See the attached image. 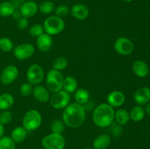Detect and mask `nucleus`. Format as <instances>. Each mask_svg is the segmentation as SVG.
I'll return each instance as SVG.
<instances>
[{
  "mask_svg": "<svg viewBox=\"0 0 150 149\" xmlns=\"http://www.w3.org/2000/svg\"><path fill=\"white\" fill-rule=\"evenodd\" d=\"M62 120L66 127L71 129L79 128L86 120L85 108L77 102L70 103L63 110Z\"/></svg>",
  "mask_w": 150,
  "mask_h": 149,
  "instance_id": "f257e3e1",
  "label": "nucleus"
},
{
  "mask_svg": "<svg viewBox=\"0 0 150 149\" xmlns=\"http://www.w3.org/2000/svg\"><path fill=\"white\" fill-rule=\"evenodd\" d=\"M115 110L108 103H101L96 107L92 113L94 124L100 128L111 127L114 121Z\"/></svg>",
  "mask_w": 150,
  "mask_h": 149,
  "instance_id": "f03ea898",
  "label": "nucleus"
},
{
  "mask_svg": "<svg viewBox=\"0 0 150 149\" xmlns=\"http://www.w3.org/2000/svg\"><path fill=\"white\" fill-rule=\"evenodd\" d=\"M42 118L41 113L35 109L26 111L22 118V127L27 131H33L38 129L42 124Z\"/></svg>",
  "mask_w": 150,
  "mask_h": 149,
  "instance_id": "7ed1b4c3",
  "label": "nucleus"
},
{
  "mask_svg": "<svg viewBox=\"0 0 150 149\" xmlns=\"http://www.w3.org/2000/svg\"><path fill=\"white\" fill-rule=\"evenodd\" d=\"M44 31L51 36L59 34L65 28V22L64 19L57 15H51L45 19L42 24Z\"/></svg>",
  "mask_w": 150,
  "mask_h": 149,
  "instance_id": "20e7f679",
  "label": "nucleus"
},
{
  "mask_svg": "<svg viewBox=\"0 0 150 149\" xmlns=\"http://www.w3.org/2000/svg\"><path fill=\"white\" fill-rule=\"evenodd\" d=\"M64 76L60 71L51 69L45 75L47 89L51 93H56L62 89Z\"/></svg>",
  "mask_w": 150,
  "mask_h": 149,
  "instance_id": "39448f33",
  "label": "nucleus"
},
{
  "mask_svg": "<svg viewBox=\"0 0 150 149\" xmlns=\"http://www.w3.org/2000/svg\"><path fill=\"white\" fill-rule=\"evenodd\" d=\"M65 145V139L61 134L51 132L41 140V145L44 149H64Z\"/></svg>",
  "mask_w": 150,
  "mask_h": 149,
  "instance_id": "423d86ee",
  "label": "nucleus"
},
{
  "mask_svg": "<svg viewBox=\"0 0 150 149\" xmlns=\"http://www.w3.org/2000/svg\"><path fill=\"white\" fill-rule=\"evenodd\" d=\"M70 93L62 89L59 91L53 93L49 99L50 105L57 110H64L70 103Z\"/></svg>",
  "mask_w": 150,
  "mask_h": 149,
  "instance_id": "0eeeda50",
  "label": "nucleus"
},
{
  "mask_svg": "<svg viewBox=\"0 0 150 149\" xmlns=\"http://www.w3.org/2000/svg\"><path fill=\"white\" fill-rule=\"evenodd\" d=\"M26 76L29 83L37 86L42 83L45 78V72L40 64H33L28 67Z\"/></svg>",
  "mask_w": 150,
  "mask_h": 149,
  "instance_id": "6e6552de",
  "label": "nucleus"
},
{
  "mask_svg": "<svg viewBox=\"0 0 150 149\" xmlns=\"http://www.w3.org/2000/svg\"><path fill=\"white\" fill-rule=\"evenodd\" d=\"M114 49L117 53L122 56H128L134 50V44L131 39L125 37H120L115 40Z\"/></svg>",
  "mask_w": 150,
  "mask_h": 149,
  "instance_id": "1a4fd4ad",
  "label": "nucleus"
},
{
  "mask_svg": "<svg viewBox=\"0 0 150 149\" xmlns=\"http://www.w3.org/2000/svg\"><path fill=\"white\" fill-rule=\"evenodd\" d=\"M35 48L31 43H22L18 45L13 49V55L15 58L20 61L29 59L35 53Z\"/></svg>",
  "mask_w": 150,
  "mask_h": 149,
  "instance_id": "9d476101",
  "label": "nucleus"
},
{
  "mask_svg": "<svg viewBox=\"0 0 150 149\" xmlns=\"http://www.w3.org/2000/svg\"><path fill=\"white\" fill-rule=\"evenodd\" d=\"M18 69L14 65H7L4 68L0 75V81L3 85H10L17 79L18 76Z\"/></svg>",
  "mask_w": 150,
  "mask_h": 149,
  "instance_id": "9b49d317",
  "label": "nucleus"
},
{
  "mask_svg": "<svg viewBox=\"0 0 150 149\" xmlns=\"http://www.w3.org/2000/svg\"><path fill=\"white\" fill-rule=\"evenodd\" d=\"M106 101L107 103L113 108H120L125 102V96L121 91L114 90L108 93Z\"/></svg>",
  "mask_w": 150,
  "mask_h": 149,
  "instance_id": "f8f14e48",
  "label": "nucleus"
},
{
  "mask_svg": "<svg viewBox=\"0 0 150 149\" xmlns=\"http://www.w3.org/2000/svg\"><path fill=\"white\" fill-rule=\"evenodd\" d=\"M18 9L22 17L29 19L37 14L38 12V5L34 1H26L22 3Z\"/></svg>",
  "mask_w": 150,
  "mask_h": 149,
  "instance_id": "ddd939ff",
  "label": "nucleus"
},
{
  "mask_svg": "<svg viewBox=\"0 0 150 149\" xmlns=\"http://www.w3.org/2000/svg\"><path fill=\"white\" fill-rule=\"evenodd\" d=\"M70 14L76 19L83 20L89 15V10L85 4L77 3L72 6L70 9Z\"/></svg>",
  "mask_w": 150,
  "mask_h": 149,
  "instance_id": "4468645a",
  "label": "nucleus"
},
{
  "mask_svg": "<svg viewBox=\"0 0 150 149\" xmlns=\"http://www.w3.org/2000/svg\"><path fill=\"white\" fill-rule=\"evenodd\" d=\"M133 99L138 105H144L150 101V89L148 87H141L135 91Z\"/></svg>",
  "mask_w": 150,
  "mask_h": 149,
  "instance_id": "2eb2a0df",
  "label": "nucleus"
},
{
  "mask_svg": "<svg viewBox=\"0 0 150 149\" xmlns=\"http://www.w3.org/2000/svg\"><path fill=\"white\" fill-rule=\"evenodd\" d=\"M53 45V39L52 36L48 34L45 32H44L42 34L37 37L36 39V45L41 52H48L51 48Z\"/></svg>",
  "mask_w": 150,
  "mask_h": 149,
  "instance_id": "dca6fc26",
  "label": "nucleus"
},
{
  "mask_svg": "<svg viewBox=\"0 0 150 149\" xmlns=\"http://www.w3.org/2000/svg\"><path fill=\"white\" fill-rule=\"evenodd\" d=\"M32 94L35 99L41 103H45V102H48L50 97H51V94H50V91H48V89L41 85H37L33 88Z\"/></svg>",
  "mask_w": 150,
  "mask_h": 149,
  "instance_id": "f3484780",
  "label": "nucleus"
},
{
  "mask_svg": "<svg viewBox=\"0 0 150 149\" xmlns=\"http://www.w3.org/2000/svg\"><path fill=\"white\" fill-rule=\"evenodd\" d=\"M133 72L137 77H145L149 74V69L146 63L142 60H136L132 66Z\"/></svg>",
  "mask_w": 150,
  "mask_h": 149,
  "instance_id": "a211bd4d",
  "label": "nucleus"
},
{
  "mask_svg": "<svg viewBox=\"0 0 150 149\" xmlns=\"http://www.w3.org/2000/svg\"><path fill=\"white\" fill-rule=\"evenodd\" d=\"M111 142V137L108 134H101L94 140L92 149H106Z\"/></svg>",
  "mask_w": 150,
  "mask_h": 149,
  "instance_id": "6ab92c4d",
  "label": "nucleus"
},
{
  "mask_svg": "<svg viewBox=\"0 0 150 149\" xmlns=\"http://www.w3.org/2000/svg\"><path fill=\"white\" fill-rule=\"evenodd\" d=\"M27 130L24 127H23L22 126H18V127H15L12 130L10 137L17 144V143H21L24 141L25 139L27 137Z\"/></svg>",
  "mask_w": 150,
  "mask_h": 149,
  "instance_id": "aec40b11",
  "label": "nucleus"
},
{
  "mask_svg": "<svg viewBox=\"0 0 150 149\" xmlns=\"http://www.w3.org/2000/svg\"><path fill=\"white\" fill-rule=\"evenodd\" d=\"M130 114L129 112L125 108H120L115 112L114 115V121L118 125L125 126L130 121Z\"/></svg>",
  "mask_w": 150,
  "mask_h": 149,
  "instance_id": "412c9836",
  "label": "nucleus"
},
{
  "mask_svg": "<svg viewBox=\"0 0 150 149\" xmlns=\"http://www.w3.org/2000/svg\"><path fill=\"white\" fill-rule=\"evenodd\" d=\"M74 97L76 102L81 105H84L89 102L90 93L87 89L84 88H80L75 91Z\"/></svg>",
  "mask_w": 150,
  "mask_h": 149,
  "instance_id": "4be33fe9",
  "label": "nucleus"
},
{
  "mask_svg": "<svg viewBox=\"0 0 150 149\" xmlns=\"http://www.w3.org/2000/svg\"><path fill=\"white\" fill-rule=\"evenodd\" d=\"M78 81L74 77L67 76L64 78L62 89L69 93H74L78 89Z\"/></svg>",
  "mask_w": 150,
  "mask_h": 149,
  "instance_id": "5701e85b",
  "label": "nucleus"
},
{
  "mask_svg": "<svg viewBox=\"0 0 150 149\" xmlns=\"http://www.w3.org/2000/svg\"><path fill=\"white\" fill-rule=\"evenodd\" d=\"M129 114H130V118L132 121L135 122H139L142 121L145 116L144 108H142L141 105H136L130 110Z\"/></svg>",
  "mask_w": 150,
  "mask_h": 149,
  "instance_id": "b1692460",
  "label": "nucleus"
},
{
  "mask_svg": "<svg viewBox=\"0 0 150 149\" xmlns=\"http://www.w3.org/2000/svg\"><path fill=\"white\" fill-rule=\"evenodd\" d=\"M14 97L9 93H4L0 95V110H6L11 108L14 104Z\"/></svg>",
  "mask_w": 150,
  "mask_h": 149,
  "instance_id": "393cba45",
  "label": "nucleus"
},
{
  "mask_svg": "<svg viewBox=\"0 0 150 149\" xmlns=\"http://www.w3.org/2000/svg\"><path fill=\"white\" fill-rule=\"evenodd\" d=\"M16 7L10 1H3L0 3V16L8 18L13 15Z\"/></svg>",
  "mask_w": 150,
  "mask_h": 149,
  "instance_id": "a878e982",
  "label": "nucleus"
},
{
  "mask_svg": "<svg viewBox=\"0 0 150 149\" xmlns=\"http://www.w3.org/2000/svg\"><path fill=\"white\" fill-rule=\"evenodd\" d=\"M54 10H55V4L53 1L49 0L43 1L38 6V11L44 15L51 14L53 12H54Z\"/></svg>",
  "mask_w": 150,
  "mask_h": 149,
  "instance_id": "bb28decb",
  "label": "nucleus"
},
{
  "mask_svg": "<svg viewBox=\"0 0 150 149\" xmlns=\"http://www.w3.org/2000/svg\"><path fill=\"white\" fill-rule=\"evenodd\" d=\"M68 66V61L64 57L59 56L54 60L52 63V69L57 71H62Z\"/></svg>",
  "mask_w": 150,
  "mask_h": 149,
  "instance_id": "cd10ccee",
  "label": "nucleus"
},
{
  "mask_svg": "<svg viewBox=\"0 0 150 149\" xmlns=\"http://www.w3.org/2000/svg\"><path fill=\"white\" fill-rule=\"evenodd\" d=\"M14 49V45L11 39L7 37L0 38V50L4 53H9Z\"/></svg>",
  "mask_w": 150,
  "mask_h": 149,
  "instance_id": "c85d7f7f",
  "label": "nucleus"
},
{
  "mask_svg": "<svg viewBox=\"0 0 150 149\" xmlns=\"http://www.w3.org/2000/svg\"><path fill=\"white\" fill-rule=\"evenodd\" d=\"M65 124L63 122L62 120L55 119L54 121H53V122L51 124V132L62 134L64 129H65Z\"/></svg>",
  "mask_w": 150,
  "mask_h": 149,
  "instance_id": "c756f323",
  "label": "nucleus"
},
{
  "mask_svg": "<svg viewBox=\"0 0 150 149\" xmlns=\"http://www.w3.org/2000/svg\"><path fill=\"white\" fill-rule=\"evenodd\" d=\"M16 143L9 136H3L0 138V149H16Z\"/></svg>",
  "mask_w": 150,
  "mask_h": 149,
  "instance_id": "7c9ffc66",
  "label": "nucleus"
},
{
  "mask_svg": "<svg viewBox=\"0 0 150 149\" xmlns=\"http://www.w3.org/2000/svg\"><path fill=\"white\" fill-rule=\"evenodd\" d=\"M54 13H55V15L63 18L67 17L69 13H70V9L69 8L68 6L65 4H60L57 7H55Z\"/></svg>",
  "mask_w": 150,
  "mask_h": 149,
  "instance_id": "2f4dec72",
  "label": "nucleus"
},
{
  "mask_svg": "<svg viewBox=\"0 0 150 149\" xmlns=\"http://www.w3.org/2000/svg\"><path fill=\"white\" fill-rule=\"evenodd\" d=\"M44 32H45V31H44L43 26L41 24H39V23L32 25L29 28V34L33 37H38L41 34H42Z\"/></svg>",
  "mask_w": 150,
  "mask_h": 149,
  "instance_id": "473e14b6",
  "label": "nucleus"
},
{
  "mask_svg": "<svg viewBox=\"0 0 150 149\" xmlns=\"http://www.w3.org/2000/svg\"><path fill=\"white\" fill-rule=\"evenodd\" d=\"M33 91V85L29 83V82L24 83L20 86L19 88V92L20 94L23 96H30Z\"/></svg>",
  "mask_w": 150,
  "mask_h": 149,
  "instance_id": "72a5a7b5",
  "label": "nucleus"
},
{
  "mask_svg": "<svg viewBox=\"0 0 150 149\" xmlns=\"http://www.w3.org/2000/svg\"><path fill=\"white\" fill-rule=\"evenodd\" d=\"M13 119V113L8 110H2L0 112V124L2 125H6L11 122Z\"/></svg>",
  "mask_w": 150,
  "mask_h": 149,
  "instance_id": "f704fd0d",
  "label": "nucleus"
},
{
  "mask_svg": "<svg viewBox=\"0 0 150 149\" xmlns=\"http://www.w3.org/2000/svg\"><path fill=\"white\" fill-rule=\"evenodd\" d=\"M29 26V19L26 18L21 17L17 20V26L20 30H25Z\"/></svg>",
  "mask_w": 150,
  "mask_h": 149,
  "instance_id": "c9c22d12",
  "label": "nucleus"
},
{
  "mask_svg": "<svg viewBox=\"0 0 150 149\" xmlns=\"http://www.w3.org/2000/svg\"><path fill=\"white\" fill-rule=\"evenodd\" d=\"M122 132V126L120 125H116L115 127L113 128L112 129V133L113 135L115 136V137H119V136L121 135Z\"/></svg>",
  "mask_w": 150,
  "mask_h": 149,
  "instance_id": "e433bc0d",
  "label": "nucleus"
},
{
  "mask_svg": "<svg viewBox=\"0 0 150 149\" xmlns=\"http://www.w3.org/2000/svg\"><path fill=\"white\" fill-rule=\"evenodd\" d=\"M12 17H13L14 19H16V20H18L20 18L22 17L21 14V12H20V10H19L18 8H16V10H15V11H14V13H13Z\"/></svg>",
  "mask_w": 150,
  "mask_h": 149,
  "instance_id": "4c0bfd02",
  "label": "nucleus"
},
{
  "mask_svg": "<svg viewBox=\"0 0 150 149\" xmlns=\"http://www.w3.org/2000/svg\"><path fill=\"white\" fill-rule=\"evenodd\" d=\"M145 113L147 114L148 115L150 116V102H148L145 105V108H144Z\"/></svg>",
  "mask_w": 150,
  "mask_h": 149,
  "instance_id": "58836bf2",
  "label": "nucleus"
},
{
  "mask_svg": "<svg viewBox=\"0 0 150 149\" xmlns=\"http://www.w3.org/2000/svg\"><path fill=\"white\" fill-rule=\"evenodd\" d=\"M4 125H2L1 124H0V138H1V137H3V136H4Z\"/></svg>",
  "mask_w": 150,
  "mask_h": 149,
  "instance_id": "ea45409f",
  "label": "nucleus"
},
{
  "mask_svg": "<svg viewBox=\"0 0 150 149\" xmlns=\"http://www.w3.org/2000/svg\"><path fill=\"white\" fill-rule=\"evenodd\" d=\"M125 1H126V2H131V1H133V0H124Z\"/></svg>",
  "mask_w": 150,
  "mask_h": 149,
  "instance_id": "a19ab883",
  "label": "nucleus"
},
{
  "mask_svg": "<svg viewBox=\"0 0 150 149\" xmlns=\"http://www.w3.org/2000/svg\"><path fill=\"white\" fill-rule=\"evenodd\" d=\"M83 149H92V148H83Z\"/></svg>",
  "mask_w": 150,
  "mask_h": 149,
  "instance_id": "79ce46f5",
  "label": "nucleus"
},
{
  "mask_svg": "<svg viewBox=\"0 0 150 149\" xmlns=\"http://www.w3.org/2000/svg\"><path fill=\"white\" fill-rule=\"evenodd\" d=\"M26 1H34V0H26Z\"/></svg>",
  "mask_w": 150,
  "mask_h": 149,
  "instance_id": "37998d69",
  "label": "nucleus"
}]
</instances>
